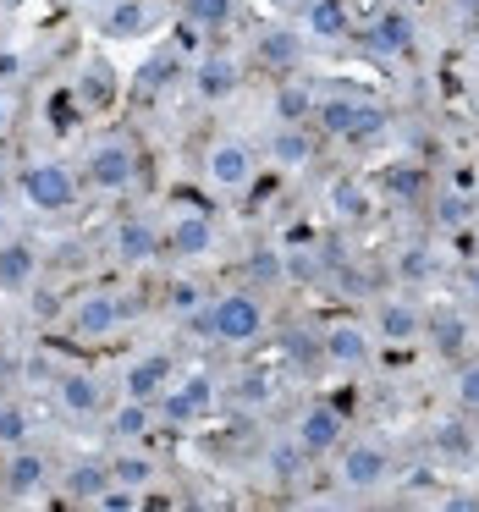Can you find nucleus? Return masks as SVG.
Here are the masks:
<instances>
[{"label":"nucleus","instance_id":"nucleus-29","mask_svg":"<svg viewBox=\"0 0 479 512\" xmlns=\"http://www.w3.org/2000/svg\"><path fill=\"white\" fill-rule=\"evenodd\" d=\"M171 78H177V56H149L144 72L133 78V89H138V94H160Z\"/></svg>","mask_w":479,"mask_h":512},{"label":"nucleus","instance_id":"nucleus-12","mask_svg":"<svg viewBox=\"0 0 479 512\" xmlns=\"http://www.w3.org/2000/svg\"><path fill=\"white\" fill-rule=\"evenodd\" d=\"M111 248H116L122 265H149V259L166 248V237H160L149 221H122V226H116V237H111Z\"/></svg>","mask_w":479,"mask_h":512},{"label":"nucleus","instance_id":"nucleus-18","mask_svg":"<svg viewBox=\"0 0 479 512\" xmlns=\"http://www.w3.org/2000/svg\"><path fill=\"white\" fill-rule=\"evenodd\" d=\"M237 61L232 56H204L199 72H193V89H199V100H226V94L237 89Z\"/></svg>","mask_w":479,"mask_h":512},{"label":"nucleus","instance_id":"nucleus-14","mask_svg":"<svg viewBox=\"0 0 479 512\" xmlns=\"http://www.w3.org/2000/svg\"><path fill=\"white\" fill-rule=\"evenodd\" d=\"M56 402L72 413V419H94V413L105 408V391H100V380H94V375H83V369H78V375H61Z\"/></svg>","mask_w":479,"mask_h":512},{"label":"nucleus","instance_id":"nucleus-34","mask_svg":"<svg viewBox=\"0 0 479 512\" xmlns=\"http://www.w3.org/2000/svg\"><path fill=\"white\" fill-rule=\"evenodd\" d=\"M435 215H441V226H463L468 215H474V199H468V193H441V199H435Z\"/></svg>","mask_w":479,"mask_h":512},{"label":"nucleus","instance_id":"nucleus-43","mask_svg":"<svg viewBox=\"0 0 479 512\" xmlns=\"http://www.w3.org/2000/svg\"><path fill=\"white\" fill-rule=\"evenodd\" d=\"M12 127V100H6V89H0V133Z\"/></svg>","mask_w":479,"mask_h":512},{"label":"nucleus","instance_id":"nucleus-31","mask_svg":"<svg viewBox=\"0 0 479 512\" xmlns=\"http://www.w3.org/2000/svg\"><path fill=\"white\" fill-rule=\"evenodd\" d=\"M182 12H188V23H199V28H221L226 17H232V0H182Z\"/></svg>","mask_w":479,"mask_h":512},{"label":"nucleus","instance_id":"nucleus-39","mask_svg":"<svg viewBox=\"0 0 479 512\" xmlns=\"http://www.w3.org/2000/svg\"><path fill=\"white\" fill-rule=\"evenodd\" d=\"M303 457H309V452H303L298 441H281L270 463H276V474H281V479H292V474H298V463H303Z\"/></svg>","mask_w":479,"mask_h":512},{"label":"nucleus","instance_id":"nucleus-20","mask_svg":"<svg viewBox=\"0 0 479 512\" xmlns=\"http://www.w3.org/2000/svg\"><path fill=\"white\" fill-rule=\"evenodd\" d=\"M270 155H276V166H287V171L309 166V160H314V138H309V127H303V122H281V133L270 138Z\"/></svg>","mask_w":479,"mask_h":512},{"label":"nucleus","instance_id":"nucleus-45","mask_svg":"<svg viewBox=\"0 0 479 512\" xmlns=\"http://www.w3.org/2000/svg\"><path fill=\"white\" fill-rule=\"evenodd\" d=\"M474 292H479V270H474Z\"/></svg>","mask_w":479,"mask_h":512},{"label":"nucleus","instance_id":"nucleus-42","mask_svg":"<svg viewBox=\"0 0 479 512\" xmlns=\"http://www.w3.org/2000/svg\"><path fill=\"white\" fill-rule=\"evenodd\" d=\"M441 507H446V512H479V496H446Z\"/></svg>","mask_w":479,"mask_h":512},{"label":"nucleus","instance_id":"nucleus-13","mask_svg":"<svg viewBox=\"0 0 479 512\" xmlns=\"http://www.w3.org/2000/svg\"><path fill=\"white\" fill-rule=\"evenodd\" d=\"M171 358L166 353H144L138 364H127V397H138V402H155L160 391L171 386Z\"/></svg>","mask_w":479,"mask_h":512},{"label":"nucleus","instance_id":"nucleus-44","mask_svg":"<svg viewBox=\"0 0 479 512\" xmlns=\"http://www.w3.org/2000/svg\"><path fill=\"white\" fill-rule=\"evenodd\" d=\"M72 6H111V0H72Z\"/></svg>","mask_w":479,"mask_h":512},{"label":"nucleus","instance_id":"nucleus-19","mask_svg":"<svg viewBox=\"0 0 479 512\" xmlns=\"http://www.w3.org/2000/svg\"><path fill=\"white\" fill-rule=\"evenodd\" d=\"M72 100L83 105V111H105V105H116V72L105 67V61H89V67L78 72V94Z\"/></svg>","mask_w":479,"mask_h":512},{"label":"nucleus","instance_id":"nucleus-36","mask_svg":"<svg viewBox=\"0 0 479 512\" xmlns=\"http://www.w3.org/2000/svg\"><path fill=\"white\" fill-rule=\"evenodd\" d=\"M452 391H457V402H463L468 413H479V364H463V369H457Z\"/></svg>","mask_w":479,"mask_h":512},{"label":"nucleus","instance_id":"nucleus-21","mask_svg":"<svg viewBox=\"0 0 479 512\" xmlns=\"http://www.w3.org/2000/svg\"><path fill=\"white\" fill-rule=\"evenodd\" d=\"M369 39H375L380 56H413V39H419V34H413V17L408 12H380V23H375V34H369Z\"/></svg>","mask_w":479,"mask_h":512},{"label":"nucleus","instance_id":"nucleus-25","mask_svg":"<svg viewBox=\"0 0 479 512\" xmlns=\"http://www.w3.org/2000/svg\"><path fill=\"white\" fill-rule=\"evenodd\" d=\"M111 479H116V485H127V490H149V485H155V463L138 457V452H116L111 457Z\"/></svg>","mask_w":479,"mask_h":512},{"label":"nucleus","instance_id":"nucleus-30","mask_svg":"<svg viewBox=\"0 0 479 512\" xmlns=\"http://www.w3.org/2000/svg\"><path fill=\"white\" fill-rule=\"evenodd\" d=\"M430 336H435V347H441V353H463V342H468L463 314H435V320H430Z\"/></svg>","mask_w":479,"mask_h":512},{"label":"nucleus","instance_id":"nucleus-24","mask_svg":"<svg viewBox=\"0 0 479 512\" xmlns=\"http://www.w3.org/2000/svg\"><path fill=\"white\" fill-rule=\"evenodd\" d=\"M111 490V463H78L67 474V496L72 501H100Z\"/></svg>","mask_w":479,"mask_h":512},{"label":"nucleus","instance_id":"nucleus-3","mask_svg":"<svg viewBox=\"0 0 479 512\" xmlns=\"http://www.w3.org/2000/svg\"><path fill=\"white\" fill-rule=\"evenodd\" d=\"M138 177V149L127 138H105V144L89 149V188L100 193H127Z\"/></svg>","mask_w":479,"mask_h":512},{"label":"nucleus","instance_id":"nucleus-17","mask_svg":"<svg viewBox=\"0 0 479 512\" xmlns=\"http://www.w3.org/2000/svg\"><path fill=\"white\" fill-rule=\"evenodd\" d=\"M45 452H23L17 446L12 457H6V474H0V485H6V496H34L39 485H45Z\"/></svg>","mask_w":479,"mask_h":512},{"label":"nucleus","instance_id":"nucleus-15","mask_svg":"<svg viewBox=\"0 0 479 512\" xmlns=\"http://www.w3.org/2000/svg\"><path fill=\"white\" fill-rule=\"evenodd\" d=\"M380 336H386L391 347H408V342H419V331H424V314L413 309V303H402V298H386L380 303Z\"/></svg>","mask_w":479,"mask_h":512},{"label":"nucleus","instance_id":"nucleus-11","mask_svg":"<svg viewBox=\"0 0 479 512\" xmlns=\"http://www.w3.org/2000/svg\"><path fill=\"white\" fill-rule=\"evenodd\" d=\"M166 248L177 259H204L215 248V221H210V215H199V210L177 215V221H171V232H166Z\"/></svg>","mask_w":479,"mask_h":512},{"label":"nucleus","instance_id":"nucleus-4","mask_svg":"<svg viewBox=\"0 0 479 512\" xmlns=\"http://www.w3.org/2000/svg\"><path fill=\"white\" fill-rule=\"evenodd\" d=\"M254 149L243 144V138H215L210 155H204V177H210V188L221 193H243L248 182H254Z\"/></svg>","mask_w":479,"mask_h":512},{"label":"nucleus","instance_id":"nucleus-41","mask_svg":"<svg viewBox=\"0 0 479 512\" xmlns=\"http://www.w3.org/2000/svg\"><path fill=\"white\" fill-rule=\"evenodd\" d=\"M17 72H23V61H17L12 50H0V83H12Z\"/></svg>","mask_w":479,"mask_h":512},{"label":"nucleus","instance_id":"nucleus-38","mask_svg":"<svg viewBox=\"0 0 479 512\" xmlns=\"http://www.w3.org/2000/svg\"><path fill=\"white\" fill-rule=\"evenodd\" d=\"M391 193H397V199H413V193H419L424 188V171L419 166H402V171H391Z\"/></svg>","mask_w":479,"mask_h":512},{"label":"nucleus","instance_id":"nucleus-23","mask_svg":"<svg viewBox=\"0 0 479 512\" xmlns=\"http://www.w3.org/2000/svg\"><path fill=\"white\" fill-rule=\"evenodd\" d=\"M325 204H331V215H336V221H358V215L369 210V193H364V182L336 177L331 188H325Z\"/></svg>","mask_w":479,"mask_h":512},{"label":"nucleus","instance_id":"nucleus-2","mask_svg":"<svg viewBox=\"0 0 479 512\" xmlns=\"http://www.w3.org/2000/svg\"><path fill=\"white\" fill-rule=\"evenodd\" d=\"M17 188H23V204L39 215H67L72 204H78V177H72L61 160H39V166H28L23 177H17Z\"/></svg>","mask_w":479,"mask_h":512},{"label":"nucleus","instance_id":"nucleus-7","mask_svg":"<svg viewBox=\"0 0 479 512\" xmlns=\"http://www.w3.org/2000/svg\"><path fill=\"white\" fill-rule=\"evenodd\" d=\"M160 402H166L171 419H199V413H210V402H215V380L204 375V369H193V375L177 380V386L160 391Z\"/></svg>","mask_w":479,"mask_h":512},{"label":"nucleus","instance_id":"nucleus-28","mask_svg":"<svg viewBox=\"0 0 479 512\" xmlns=\"http://www.w3.org/2000/svg\"><path fill=\"white\" fill-rule=\"evenodd\" d=\"M144 430H149V402L127 397V408L111 413V435H116V441H138Z\"/></svg>","mask_w":479,"mask_h":512},{"label":"nucleus","instance_id":"nucleus-37","mask_svg":"<svg viewBox=\"0 0 479 512\" xmlns=\"http://www.w3.org/2000/svg\"><path fill=\"white\" fill-rule=\"evenodd\" d=\"M281 270H287V281H314L320 276V259L314 254H281Z\"/></svg>","mask_w":479,"mask_h":512},{"label":"nucleus","instance_id":"nucleus-46","mask_svg":"<svg viewBox=\"0 0 479 512\" xmlns=\"http://www.w3.org/2000/svg\"><path fill=\"white\" fill-rule=\"evenodd\" d=\"M0 232H6V215H0Z\"/></svg>","mask_w":479,"mask_h":512},{"label":"nucleus","instance_id":"nucleus-16","mask_svg":"<svg viewBox=\"0 0 479 512\" xmlns=\"http://www.w3.org/2000/svg\"><path fill=\"white\" fill-rule=\"evenodd\" d=\"M303 34L298 28H265L259 34V61L265 67H276V72H292V67H303Z\"/></svg>","mask_w":479,"mask_h":512},{"label":"nucleus","instance_id":"nucleus-10","mask_svg":"<svg viewBox=\"0 0 479 512\" xmlns=\"http://www.w3.org/2000/svg\"><path fill=\"white\" fill-rule=\"evenodd\" d=\"M386 474H391V463H386L380 446L358 441V446H347V452H342V485L347 490H375V485H386Z\"/></svg>","mask_w":479,"mask_h":512},{"label":"nucleus","instance_id":"nucleus-35","mask_svg":"<svg viewBox=\"0 0 479 512\" xmlns=\"http://www.w3.org/2000/svg\"><path fill=\"white\" fill-rule=\"evenodd\" d=\"M248 281H265V287H270V281H287V270H281V254H276V248H265V254L248 259Z\"/></svg>","mask_w":479,"mask_h":512},{"label":"nucleus","instance_id":"nucleus-40","mask_svg":"<svg viewBox=\"0 0 479 512\" xmlns=\"http://www.w3.org/2000/svg\"><path fill=\"white\" fill-rule=\"evenodd\" d=\"M94 507H105V512H127V507H138V490H127V485H116L111 479V490H105Z\"/></svg>","mask_w":479,"mask_h":512},{"label":"nucleus","instance_id":"nucleus-8","mask_svg":"<svg viewBox=\"0 0 479 512\" xmlns=\"http://www.w3.org/2000/svg\"><path fill=\"white\" fill-rule=\"evenodd\" d=\"M342 435H347V419H342L336 408H325V402H320V408H309V413L298 419V446H303L309 457L336 452V446H342Z\"/></svg>","mask_w":479,"mask_h":512},{"label":"nucleus","instance_id":"nucleus-32","mask_svg":"<svg viewBox=\"0 0 479 512\" xmlns=\"http://www.w3.org/2000/svg\"><path fill=\"white\" fill-rule=\"evenodd\" d=\"M23 441H28V413L0 397V446H23Z\"/></svg>","mask_w":479,"mask_h":512},{"label":"nucleus","instance_id":"nucleus-9","mask_svg":"<svg viewBox=\"0 0 479 512\" xmlns=\"http://www.w3.org/2000/svg\"><path fill=\"white\" fill-rule=\"evenodd\" d=\"M39 276V254L34 243H23V237H0V292H28Z\"/></svg>","mask_w":479,"mask_h":512},{"label":"nucleus","instance_id":"nucleus-27","mask_svg":"<svg viewBox=\"0 0 479 512\" xmlns=\"http://www.w3.org/2000/svg\"><path fill=\"white\" fill-rule=\"evenodd\" d=\"M435 452L441 457H474V430L463 419H441L435 424Z\"/></svg>","mask_w":479,"mask_h":512},{"label":"nucleus","instance_id":"nucleus-26","mask_svg":"<svg viewBox=\"0 0 479 512\" xmlns=\"http://www.w3.org/2000/svg\"><path fill=\"white\" fill-rule=\"evenodd\" d=\"M138 28H144V0H111V17H100L105 39H127Z\"/></svg>","mask_w":479,"mask_h":512},{"label":"nucleus","instance_id":"nucleus-33","mask_svg":"<svg viewBox=\"0 0 479 512\" xmlns=\"http://www.w3.org/2000/svg\"><path fill=\"white\" fill-rule=\"evenodd\" d=\"M314 105H320V100H314L309 89H287V94L276 100V116H281V122H309Z\"/></svg>","mask_w":479,"mask_h":512},{"label":"nucleus","instance_id":"nucleus-1","mask_svg":"<svg viewBox=\"0 0 479 512\" xmlns=\"http://www.w3.org/2000/svg\"><path fill=\"white\" fill-rule=\"evenodd\" d=\"M188 320H193L199 336H210V342H221V347H248V342L265 336L270 314H265V303H259L254 292H221L215 303L193 309Z\"/></svg>","mask_w":479,"mask_h":512},{"label":"nucleus","instance_id":"nucleus-6","mask_svg":"<svg viewBox=\"0 0 479 512\" xmlns=\"http://www.w3.org/2000/svg\"><path fill=\"white\" fill-rule=\"evenodd\" d=\"M325 358L342 369H364V364H375V342H369V331L358 320H336L325 331Z\"/></svg>","mask_w":479,"mask_h":512},{"label":"nucleus","instance_id":"nucleus-5","mask_svg":"<svg viewBox=\"0 0 479 512\" xmlns=\"http://www.w3.org/2000/svg\"><path fill=\"white\" fill-rule=\"evenodd\" d=\"M127 320L122 298H111V292H89V298L72 303L67 314V331L78 336V342H105V336H116V325Z\"/></svg>","mask_w":479,"mask_h":512},{"label":"nucleus","instance_id":"nucleus-22","mask_svg":"<svg viewBox=\"0 0 479 512\" xmlns=\"http://www.w3.org/2000/svg\"><path fill=\"white\" fill-rule=\"evenodd\" d=\"M347 28H353V17H347L342 0H314L309 17H303V34L309 39H347Z\"/></svg>","mask_w":479,"mask_h":512}]
</instances>
